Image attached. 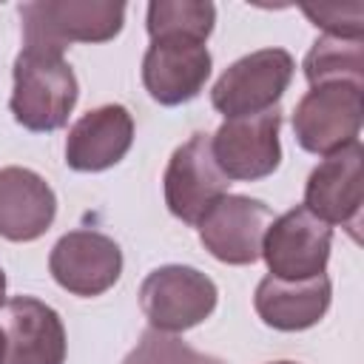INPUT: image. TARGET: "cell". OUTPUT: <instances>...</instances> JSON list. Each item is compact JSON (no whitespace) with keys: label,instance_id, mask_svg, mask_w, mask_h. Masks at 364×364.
<instances>
[{"label":"cell","instance_id":"obj_10","mask_svg":"<svg viewBox=\"0 0 364 364\" xmlns=\"http://www.w3.org/2000/svg\"><path fill=\"white\" fill-rule=\"evenodd\" d=\"M48 270L63 290L91 299L117 284L122 273V250L100 230H68L51 247Z\"/></svg>","mask_w":364,"mask_h":364},{"label":"cell","instance_id":"obj_20","mask_svg":"<svg viewBox=\"0 0 364 364\" xmlns=\"http://www.w3.org/2000/svg\"><path fill=\"white\" fill-rule=\"evenodd\" d=\"M304 14L313 20V26H321L327 34L361 37V20H364V9L361 6H350V9H304Z\"/></svg>","mask_w":364,"mask_h":364},{"label":"cell","instance_id":"obj_2","mask_svg":"<svg viewBox=\"0 0 364 364\" xmlns=\"http://www.w3.org/2000/svg\"><path fill=\"white\" fill-rule=\"evenodd\" d=\"M28 48L65 51L71 43H108L119 34L125 3L114 0H34L20 6Z\"/></svg>","mask_w":364,"mask_h":364},{"label":"cell","instance_id":"obj_11","mask_svg":"<svg viewBox=\"0 0 364 364\" xmlns=\"http://www.w3.org/2000/svg\"><path fill=\"white\" fill-rule=\"evenodd\" d=\"M361 165H364L361 142H350L327 154L307 176L304 208L316 213L321 222L341 225L355 233V228L361 225V208H364Z\"/></svg>","mask_w":364,"mask_h":364},{"label":"cell","instance_id":"obj_23","mask_svg":"<svg viewBox=\"0 0 364 364\" xmlns=\"http://www.w3.org/2000/svg\"><path fill=\"white\" fill-rule=\"evenodd\" d=\"M273 364H296V361H273Z\"/></svg>","mask_w":364,"mask_h":364},{"label":"cell","instance_id":"obj_12","mask_svg":"<svg viewBox=\"0 0 364 364\" xmlns=\"http://www.w3.org/2000/svg\"><path fill=\"white\" fill-rule=\"evenodd\" d=\"M210 51L199 40H151L142 57V85L159 105H182L199 97L210 77Z\"/></svg>","mask_w":364,"mask_h":364},{"label":"cell","instance_id":"obj_17","mask_svg":"<svg viewBox=\"0 0 364 364\" xmlns=\"http://www.w3.org/2000/svg\"><path fill=\"white\" fill-rule=\"evenodd\" d=\"M364 37H338L324 34L313 43L304 57V77L316 85L350 82L364 88Z\"/></svg>","mask_w":364,"mask_h":364},{"label":"cell","instance_id":"obj_6","mask_svg":"<svg viewBox=\"0 0 364 364\" xmlns=\"http://www.w3.org/2000/svg\"><path fill=\"white\" fill-rule=\"evenodd\" d=\"M333 247V228L304 205L276 216L262 242V259L273 279L301 282L321 276Z\"/></svg>","mask_w":364,"mask_h":364},{"label":"cell","instance_id":"obj_7","mask_svg":"<svg viewBox=\"0 0 364 364\" xmlns=\"http://www.w3.org/2000/svg\"><path fill=\"white\" fill-rule=\"evenodd\" d=\"M228 185L230 179L213 159L210 134L202 131L171 154L162 176L165 205L185 225H196L228 193Z\"/></svg>","mask_w":364,"mask_h":364},{"label":"cell","instance_id":"obj_8","mask_svg":"<svg viewBox=\"0 0 364 364\" xmlns=\"http://www.w3.org/2000/svg\"><path fill=\"white\" fill-rule=\"evenodd\" d=\"M279 128H282L279 108L225 119L210 136V151L222 173L239 182L270 176L282 162Z\"/></svg>","mask_w":364,"mask_h":364},{"label":"cell","instance_id":"obj_22","mask_svg":"<svg viewBox=\"0 0 364 364\" xmlns=\"http://www.w3.org/2000/svg\"><path fill=\"white\" fill-rule=\"evenodd\" d=\"M6 361V336H3V327H0V364Z\"/></svg>","mask_w":364,"mask_h":364},{"label":"cell","instance_id":"obj_18","mask_svg":"<svg viewBox=\"0 0 364 364\" xmlns=\"http://www.w3.org/2000/svg\"><path fill=\"white\" fill-rule=\"evenodd\" d=\"M216 23V9L208 0H154L148 3L145 28L151 40L191 37L208 43Z\"/></svg>","mask_w":364,"mask_h":364},{"label":"cell","instance_id":"obj_16","mask_svg":"<svg viewBox=\"0 0 364 364\" xmlns=\"http://www.w3.org/2000/svg\"><path fill=\"white\" fill-rule=\"evenodd\" d=\"M330 299H333V287L324 273L301 282H282L264 276L256 287L253 307L267 327L282 333H299L324 318Z\"/></svg>","mask_w":364,"mask_h":364},{"label":"cell","instance_id":"obj_15","mask_svg":"<svg viewBox=\"0 0 364 364\" xmlns=\"http://www.w3.org/2000/svg\"><path fill=\"white\" fill-rule=\"evenodd\" d=\"M57 216L51 185L20 165L0 168V236L9 242L40 239Z\"/></svg>","mask_w":364,"mask_h":364},{"label":"cell","instance_id":"obj_14","mask_svg":"<svg viewBox=\"0 0 364 364\" xmlns=\"http://www.w3.org/2000/svg\"><path fill=\"white\" fill-rule=\"evenodd\" d=\"M134 142V119L125 105L108 102L82 114L65 136V165L80 173L114 168Z\"/></svg>","mask_w":364,"mask_h":364},{"label":"cell","instance_id":"obj_3","mask_svg":"<svg viewBox=\"0 0 364 364\" xmlns=\"http://www.w3.org/2000/svg\"><path fill=\"white\" fill-rule=\"evenodd\" d=\"M216 284L196 267L162 264L139 284V307L159 333H185L216 310Z\"/></svg>","mask_w":364,"mask_h":364},{"label":"cell","instance_id":"obj_5","mask_svg":"<svg viewBox=\"0 0 364 364\" xmlns=\"http://www.w3.org/2000/svg\"><path fill=\"white\" fill-rule=\"evenodd\" d=\"M364 119V91L350 82H330L310 88L293 111L296 142L310 154H333L358 142Z\"/></svg>","mask_w":364,"mask_h":364},{"label":"cell","instance_id":"obj_21","mask_svg":"<svg viewBox=\"0 0 364 364\" xmlns=\"http://www.w3.org/2000/svg\"><path fill=\"white\" fill-rule=\"evenodd\" d=\"M6 304V273H3V267H0V307Z\"/></svg>","mask_w":364,"mask_h":364},{"label":"cell","instance_id":"obj_13","mask_svg":"<svg viewBox=\"0 0 364 364\" xmlns=\"http://www.w3.org/2000/svg\"><path fill=\"white\" fill-rule=\"evenodd\" d=\"M0 327L6 336L3 364H63L65 327L54 307L34 296H14L3 304Z\"/></svg>","mask_w":364,"mask_h":364},{"label":"cell","instance_id":"obj_1","mask_svg":"<svg viewBox=\"0 0 364 364\" xmlns=\"http://www.w3.org/2000/svg\"><path fill=\"white\" fill-rule=\"evenodd\" d=\"M77 105V77L60 51L28 48L14 60V91L9 108L14 119L37 134L57 131Z\"/></svg>","mask_w":364,"mask_h":364},{"label":"cell","instance_id":"obj_9","mask_svg":"<svg viewBox=\"0 0 364 364\" xmlns=\"http://www.w3.org/2000/svg\"><path fill=\"white\" fill-rule=\"evenodd\" d=\"M273 222L262 199L225 193L199 222V242L225 264H253L262 259V242Z\"/></svg>","mask_w":364,"mask_h":364},{"label":"cell","instance_id":"obj_19","mask_svg":"<svg viewBox=\"0 0 364 364\" xmlns=\"http://www.w3.org/2000/svg\"><path fill=\"white\" fill-rule=\"evenodd\" d=\"M122 364H225V361L193 350L173 333L145 330L139 336L136 347L122 358Z\"/></svg>","mask_w":364,"mask_h":364},{"label":"cell","instance_id":"obj_4","mask_svg":"<svg viewBox=\"0 0 364 364\" xmlns=\"http://www.w3.org/2000/svg\"><path fill=\"white\" fill-rule=\"evenodd\" d=\"M296 63L284 48H259L230 63L213 82L210 102L225 119L276 108L293 80Z\"/></svg>","mask_w":364,"mask_h":364}]
</instances>
